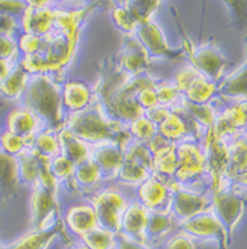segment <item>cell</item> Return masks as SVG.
<instances>
[{
	"label": "cell",
	"mask_w": 247,
	"mask_h": 249,
	"mask_svg": "<svg viewBox=\"0 0 247 249\" xmlns=\"http://www.w3.org/2000/svg\"><path fill=\"white\" fill-rule=\"evenodd\" d=\"M19 56V47L11 36L0 34V58L16 62Z\"/></svg>",
	"instance_id": "42"
},
{
	"label": "cell",
	"mask_w": 247,
	"mask_h": 249,
	"mask_svg": "<svg viewBox=\"0 0 247 249\" xmlns=\"http://www.w3.org/2000/svg\"><path fill=\"white\" fill-rule=\"evenodd\" d=\"M32 147V142L21 138L19 135H15L5 130L3 134H0V150H3L5 154L17 157L25 150Z\"/></svg>",
	"instance_id": "38"
},
{
	"label": "cell",
	"mask_w": 247,
	"mask_h": 249,
	"mask_svg": "<svg viewBox=\"0 0 247 249\" xmlns=\"http://www.w3.org/2000/svg\"><path fill=\"white\" fill-rule=\"evenodd\" d=\"M217 94L230 98H243L247 100V37H246V61L238 71L229 76L218 85Z\"/></svg>",
	"instance_id": "30"
},
{
	"label": "cell",
	"mask_w": 247,
	"mask_h": 249,
	"mask_svg": "<svg viewBox=\"0 0 247 249\" xmlns=\"http://www.w3.org/2000/svg\"><path fill=\"white\" fill-rule=\"evenodd\" d=\"M173 228V219L171 212H149L147 228H146V239L156 240L166 235Z\"/></svg>",
	"instance_id": "35"
},
{
	"label": "cell",
	"mask_w": 247,
	"mask_h": 249,
	"mask_svg": "<svg viewBox=\"0 0 247 249\" xmlns=\"http://www.w3.org/2000/svg\"><path fill=\"white\" fill-rule=\"evenodd\" d=\"M175 87L186 101L197 105L209 104L214 94H217L218 85L209 81L195 68L185 67L179 71L175 77Z\"/></svg>",
	"instance_id": "9"
},
{
	"label": "cell",
	"mask_w": 247,
	"mask_h": 249,
	"mask_svg": "<svg viewBox=\"0 0 247 249\" xmlns=\"http://www.w3.org/2000/svg\"><path fill=\"white\" fill-rule=\"evenodd\" d=\"M66 223L69 230L80 237L98 227L97 215L91 206H77L67 211Z\"/></svg>",
	"instance_id": "26"
},
{
	"label": "cell",
	"mask_w": 247,
	"mask_h": 249,
	"mask_svg": "<svg viewBox=\"0 0 247 249\" xmlns=\"http://www.w3.org/2000/svg\"><path fill=\"white\" fill-rule=\"evenodd\" d=\"M93 10V5L86 8L66 11L61 23L44 36H36L37 44L33 53L24 56L20 65L29 76L47 74L50 76L65 71L76 52L81 24Z\"/></svg>",
	"instance_id": "1"
},
{
	"label": "cell",
	"mask_w": 247,
	"mask_h": 249,
	"mask_svg": "<svg viewBox=\"0 0 247 249\" xmlns=\"http://www.w3.org/2000/svg\"><path fill=\"white\" fill-rule=\"evenodd\" d=\"M16 28H17V23L14 16L0 14V34L11 36Z\"/></svg>",
	"instance_id": "46"
},
{
	"label": "cell",
	"mask_w": 247,
	"mask_h": 249,
	"mask_svg": "<svg viewBox=\"0 0 247 249\" xmlns=\"http://www.w3.org/2000/svg\"><path fill=\"white\" fill-rule=\"evenodd\" d=\"M210 200H212L210 208L221 225L224 227L230 243L234 228L237 227L245 212L246 200L239 191V188L230 184H226L217 191L212 192Z\"/></svg>",
	"instance_id": "5"
},
{
	"label": "cell",
	"mask_w": 247,
	"mask_h": 249,
	"mask_svg": "<svg viewBox=\"0 0 247 249\" xmlns=\"http://www.w3.org/2000/svg\"><path fill=\"white\" fill-rule=\"evenodd\" d=\"M47 1H27V10L21 15V28L24 34L44 36L57 27L66 11L49 8Z\"/></svg>",
	"instance_id": "10"
},
{
	"label": "cell",
	"mask_w": 247,
	"mask_h": 249,
	"mask_svg": "<svg viewBox=\"0 0 247 249\" xmlns=\"http://www.w3.org/2000/svg\"><path fill=\"white\" fill-rule=\"evenodd\" d=\"M0 249H5V245H1V244H0Z\"/></svg>",
	"instance_id": "51"
},
{
	"label": "cell",
	"mask_w": 247,
	"mask_h": 249,
	"mask_svg": "<svg viewBox=\"0 0 247 249\" xmlns=\"http://www.w3.org/2000/svg\"><path fill=\"white\" fill-rule=\"evenodd\" d=\"M16 64H17V62H11L0 58V82L4 81L5 78L10 76V73L14 71V68Z\"/></svg>",
	"instance_id": "48"
},
{
	"label": "cell",
	"mask_w": 247,
	"mask_h": 249,
	"mask_svg": "<svg viewBox=\"0 0 247 249\" xmlns=\"http://www.w3.org/2000/svg\"><path fill=\"white\" fill-rule=\"evenodd\" d=\"M102 178H103V174L93 159H89L76 166L74 182L82 188H90L99 182Z\"/></svg>",
	"instance_id": "36"
},
{
	"label": "cell",
	"mask_w": 247,
	"mask_h": 249,
	"mask_svg": "<svg viewBox=\"0 0 247 249\" xmlns=\"http://www.w3.org/2000/svg\"><path fill=\"white\" fill-rule=\"evenodd\" d=\"M90 201L97 215L98 227L118 236L122 230V217L126 210L123 195L116 190L109 188L91 196Z\"/></svg>",
	"instance_id": "7"
},
{
	"label": "cell",
	"mask_w": 247,
	"mask_h": 249,
	"mask_svg": "<svg viewBox=\"0 0 247 249\" xmlns=\"http://www.w3.org/2000/svg\"><path fill=\"white\" fill-rule=\"evenodd\" d=\"M19 184L17 159L0 150V203H4L14 197L17 192Z\"/></svg>",
	"instance_id": "23"
},
{
	"label": "cell",
	"mask_w": 247,
	"mask_h": 249,
	"mask_svg": "<svg viewBox=\"0 0 247 249\" xmlns=\"http://www.w3.org/2000/svg\"><path fill=\"white\" fill-rule=\"evenodd\" d=\"M206 173L210 178V191L214 192L226 184L225 177L229 164V144L215 137L213 127L206 130L204 142Z\"/></svg>",
	"instance_id": "8"
},
{
	"label": "cell",
	"mask_w": 247,
	"mask_h": 249,
	"mask_svg": "<svg viewBox=\"0 0 247 249\" xmlns=\"http://www.w3.org/2000/svg\"><path fill=\"white\" fill-rule=\"evenodd\" d=\"M27 10V1H0V14L14 15L24 14V11Z\"/></svg>",
	"instance_id": "45"
},
{
	"label": "cell",
	"mask_w": 247,
	"mask_h": 249,
	"mask_svg": "<svg viewBox=\"0 0 247 249\" xmlns=\"http://www.w3.org/2000/svg\"><path fill=\"white\" fill-rule=\"evenodd\" d=\"M50 171H52L53 177L57 179V182L66 183V184L74 182L76 166L61 155H57L56 158L50 160Z\"/></svg>",
	"instance_id": "40"
},
{
	"label": "cell",
	"mask_w": 247,
	"mask_h": 249,
	"mask_svg": "<svg viewBox=\"0 0 247 249\" xmlns=\"http://www.w3.org/2000/svg\"><path fill=\"white\" fill-rule=\"evenodd\" d=\"M182 43H184L182 51L186 53L192 67L202 76L206 77L209 81L217 84L221 80L225 68L228 65V60L217 48L214 41L210 40L208 43L196 47L195 44L190 43L189 38L184 37Z\"/></svg>",
	"instance_id": "6"
},
{
	"label": "cell",
	"mask_w": 247,
	"mask_h": 249,
	"mask_svg": "<svg viewBox=\"0 0 247 249\" xmlns=\"http://www.w3.org/2000/svg\"><path fill=\"white\" fill-rule=\"evenodd\" d=\"M19 163L20 183L34 186L38 182V155L32 149H28L19 154L17 157Z\"/></svg>",
	"instance_id": "33"
},
{
	"label": "cell",
	"mask_w": 247,
	"mask_h": 249,
	"mask_svg": "<svg viewBox=\"0 0 247 249\" xmlns=\"http://www.w3.org/2000/svg\"><path fill=\"white\" fill-rule=\"evenodd\" d=\"M247 168V133L235 138L233 143L229 146V164L226 170V184L234 177L243 173ZM225 184V186H226Z\"/></svg>",
	"instance_id": "29"
},
{
	"label": "cell",
	"mask_w": 247,
	"mask_h": 249,
	"mask_svg": "<svg viewBox=\"0 0 247 249\" xmlns=\"http://www.w3.org/2000/svg\"><path fill=\"white\" fill-rule=\"evenodd\" d=\"M247 129V100L239 101L234 106L215 117L213 131L215 137L225 141L226 138H238Z\"/></svg>",
	"instance_id": "18"
},
{
	"label": "cell",
	"mask_w": 247,
	"mask_h": 249,
	"mask_svg": "<svg viewBox=\"0 0 247 249\" xmlns=\"http://www.w3.org/2000/svg\"><path fill=\"white\" fill-rule=\"evenodd\" d=\"M60 142V155L70 160L74 166L91 159V146L83 142L82 139L77 138L76 135L69 130L62 127L57 133Z\"/></svg>",
	"instance_id": "24"
},
{
	"label": "cell",
	"mask_w": 247,
	"mask_h": 249,
	"mask_svg": "<svg viewBox=\"0 0 247 249\" xmlns=\"http://www.w3.org/2000/svg\"><path fill=\"white\" fill-rule=\"evenodd\" d=\"M168 186L172 191L171 213L180 223L209 210L212 207V200L205 195L188 190L175 182H169Z\"/></svg>",
	"instance_id": "13"
},
{
	"label": "cell",
	"mask_w": 247,
	"mask_h": 249,
	"mask_svg": "<svg viewBox=\"0 0 247 249\" xmlns=\"http://www.w3.org/2000/svg\"><path fill=\"white\" fill-rule=\"evenodd\" d=\"M177 168L173 180L180 186L195 183L206 173V162L202 147L192 142H182L176 146Z\"/></svg>",
	"instance_id": "11"
},
{
	"label": "cell",
	"mask_w": 247,
	"mask_h": 249,
	"mask_svg": "<svg viewBox=\"0 0 247 249\" xmlns=\"http://www.w3.org/2000/svg\"><path fill=\"white\" fill-rule=\"evenodd\" d=\"M28 80V73L24 71V68L20 64H16L10 76L4 81L0 82V93L10 100H19L27 88Z\"/></svg>",
	"instance_id": "31"
},
{
	"label": "cell",
	"mask_w": 247,
	"mask_h": 249,
	"mask_svg": "<svg viewBox=\"0 0 247 249\" xmlns=\"http://www.w3.org/2000/svg\"><path fill=\"white\" fill-rule=\"evenodd\" d=\"M139 203L151 212H171L172 191L168 183L156 177H149L138 188Z\"/></svg>",
	"instance_id": "17"
},
{
	"label": "cell",
	"mask_w": 247,
	"mask_h": 249,
	"mask_svg": "<svg viewBox=\"0 0 247 249\" xmlns=\"http://www.w3.org/2000/svg\"><path fill=\"white\" fill-rule=\"evenodd\" d=\"M179 228L189 237L192 236L202 240H215L219 244V249H228V245L230 244L224 227L215 217L212 208L180 223Z\"/></svg>",
	"instance_id": "14"
},
{
	"label": "cell",
	"mask_w": 247,
	"mask_h": 249,
	"mask_svg": "<svg viewBox=\"0 0 247 249\" xmlns=\"http://www.w3.org/2000/svg\"><path fill=\"white\" fill-rule=\"evenodd\" d=\"M31 213L34 231H47L60 223L57 196L43 184L36 183L31 196Z\"/></svg>",
	"instance_id": "12"
},
{
	"label": "cell",
	"mask_w": 247,
	"mask_h": 249,
	"mask_svg": "<svg viewBox=\"0 0 247 249\" xmlns=\"http://www.w3.org/2000/svg\"><path fill=\"white\" fill-rule=\"evenodd\" d=\"M180 107L189 115L192 120L195 121L196 124L202 126L204 129L209 130L210 127H213L217 114H215V110L210 104L197 105V104H192L189 101H186L184 97L181 96Z\"/></svg>",
	"instance_id": "32"
},
{
	"label": "cell",
	"mask_w": 247,
	"mask_h": 249,
	"mask_svg": "<svg viewBox=\"0 0 247 249\" xmlns=\"http://www.w3.org/2000/svg\"><path fill=\"white\" fill-rule=\"evenodd\" d=\"M155 88H147V89H143L138 96H136V102H138V105L142 107L143 110H144V113L148 110H151V109H153L155 106H157V98H156V91H155Z\"/></svg>",
	"instance_id": "43"
},
{
	"label": "cell",
	"mask_w": 247,
	"mask_h": 249,
	"mask_svg": "<svg viewBox=\"0 0 247 249\" xmlns=\"http://www.w3.org/2000/svg\"><path fill=\"white\" fill-rule=\"evenodd\" d=\"M67 249H87L83 244H74V245H70Z\"/></svg>",
	"instance_id": "50"
},
{
	"label": "cell",
	"mask_w": 247,
	"mask_h": 249,
	"mask_svg": "<svg viewBox=\"0 0 247 249\" xmlns=\"http://www.w3.org/2000/svg\"><path fill=\"white\" fill-rule=\"evenodd\" d=\"M81 241L87 249H113L115 247V236L99 227L81 236Z\"/></svg>",
	"instance_id": "37"
},
{
	"label": "cell",
	"mask_w": 247,
	"mask_h": 249,
	"mask_svg": "<svg viewBox=\"0 0 247 249\" xmlns=\"http://www.w3.org/2000/svg\"><path fill=\"white\" fill-rule=\"evenodd\" d=\"M31 149L36 151L38 155L52 160L53 158L60 155V142H58L57 134H54V131L50 129L40 131L34 137Z\"/></svg>",
	"instance_id": "34"
},
{
	"label": "cell",
	"mask_w": 247,
	"mask_h": 249,
	"mask_svg": "<svg viewBox=\"0 0 247 249\" xmlns=\"http://www.w3.org/2000/svg\"><path fill=\"white\" fill-rule=\"evenodd\" d=\"M62 232L61 223L47 231H32L5 249H48L52 241Z\"/></svg>",
	"instance_id": "27"
},
{
	"label": "cell",
	"mask_w": 247,
	"mask_h": 249,
	"mask_svg": "<svg viewBox=\"0 0 247 249\" xmlns=\"http://www.w3.org/2000/svg\"><path fill=\"white\" fill-rule=\"evenodd\" d=\"M130 134L133 135L139 142L148 143L156 137L157 126L148 120L146 115H143L130 124Z\"/></svg>",
	"instance_id": "39"
},
{
	"label": "cell",
	"mask_w": 247,
	"mask_h": 249,
	"mask_svg": "<svg viewBox=\"0 0 247 249\" xmlns=\"http://www.w3.org/2000/svg\"><path fill=\"white\" fill-rule=\"evenodd\" d=\"M91 100V89L85 82L70 81L62 88V105L71 114L86 109L90 105Z\"/></svg>",
	"instance_id": "25"
},
{
	"label": "cell",
	"mask_w": 247,
	"mask_h": 249,
	"mask_svg": "<svg viewBox=\"0 0 247 249\" xmlns=\"http://www.w3.org/2000/svg\"><path fill=\"white\" fill-rule=\"evenodd\" d=\"M228 184L237 187V188H247V168L243 173H241L237 177H234Z\"/></svg>",
	"instance_id": "49"
},
{
	"label": "cell",
	"mask_w": 247,
	"mask_h": 249,
	"mask_svg": "<svg viewBox=\"0 0 247 249\" xmlns=\"http://www.w3.org/2000/svg\"><path fill=\"white\" fill-rule=\"evenodd\" d=\"M115 247L118 249H149L144 244H140V243H136L133 240H130L129 237H126L122 233L115 236Z\"/></svg>",
	"instance_id": "47"
},
{
	"label": "cell",
	"mask_w": 247,
	"mask_h": 249,
	"mask_svg": "<svg viewBox=\"0 0 247 249\" xmlns=\"http://www.w3.org/2000/svg\"><path fill=\"white\" fill-rule=\"evenodd\" d=\"M149 212L139 201H133L126 207L122 217V230L120 233L133 240L136 243L144 244L146 241V228H147Z\"/></svg>",
	"instance_id": "21"
},
{
	"label": "cell",
	"mask_w": 247,
	"mask_h": 249,
	"mask_svg": "<svg viewBox=\"0 0 247 249\" xmlns=\"http://www.w3.org/2000/svg\"><path fill=\"white\" fill-rule=\"evenodd\" d=\"M156 78L148 73L133 77L119 67L116 60L103 62L99 80L94 87L95 98L99 101L107 114L122 124H131L144 115L138 105L136 96L147 88H155Z\"/></svg>",
	"instance_id": "2"
},
{
	"label": "cell",
	"mask_w": 247,
	"mask_h": 249,
	"mask_svg": "<svg viewBox=\"0 0 247 249\" xmlns=\"http://www.w3.org/2000/svg\"><path fill=\"white\" fill-rule=\"evenodd\" d=\"M44 124L24 106H19L7 117V131L33 142L34 137L43 131Z\"/></svg>",
	"instance_id": "22"
},
{
	"label": "cell",
	"mask_w": 247,
	"mask_h": 249,
	"mask_svg": "<svg viewBox=\"0 0 247 249\" xmlns=\"http://www.w3.org/2000/svg\"><path fill=\"white\" fill-rule=\"evenodd\" d=\"M157 98V105L164 106V107H169L175 105L176 102L180 104L181 94L180 91L177 90L175 84H165V82H159L155 88Z\"/></svg>",
	"instance_id": "41"
},
{
	"label": "cell",
	"mask_w": 247,
	"mask_h": 249,
	"mask_svg": "<svg viewBox=\"0 0 247 249\" xmlns=\"http://www.w3.org/2000/svg\"><path fill=\"white\" fill-rule=\"evenodd\" d=\"M160 1H123L113 11L115 25L124 32L135 34L139 25L151 20Z\"/></svg>",
	"instance_id": "15"
},
{
	"label": "cell",
	"mask_w": 247,
	"mask_h": 249,
	"mask_svg": "<svg viewBox=\"0 0 247 249\" xmlns=\"http://www.w3.org/2000/svg\"><path fill=\"white\" fill-rule=\"evenodd\" d=\"M135 37L142 44L149 60L159 57L180 58L184 54V51H173L168 45L162 28L152 20L144 21L139 25L135 31Z\"/></svg>",
	"instance_id": "16"
},
{
	"label": "cell",
	"mask_w": 247,
	"mask_h": 249,
	"mask_svg": "<svg viewBox=\"0 0 247 249\" xmlns=\"http://www.w3.org/2000/svg\"><path fill=\"white\" fill-rule=\"evenodd\" d=\"M186 117L188 115L182 109H181V111L172 110L171 109L169 115L157 126V133L165 139H168V141L173 142V143L177 139L185 138L186 135L190 133L188 121L185 120Z\"/></svg>",
	"instance_id": "28"
},
{
	"label": "cell",
	"mask_w": 247,
	"mask_h": 249,
	"mask_svg": "<svg viewBox=\"0 0 247 249\" xmlns=\"http://www.w3.org/2000/svg\"><path fill=\"white\" fill-rule=\"evenodd\" d=\"M164 249H196V245L189 236L180 233L168 240Z\"/></svg>",
	"instance_id": "44"
},
{
	"label": "cell",
	"mask_w": 247,
	"mask_h": 249,
	"mask_svg": "<svg viewBox=\"0 0 247 249\" xmlns=\"http://www.w3.org/2000/svg\"><path fill=\"white\" fill-rule=\"evenodd\" d=\"M64 127L89 144L116 142L126 150L131 143V134L124 124L113 120L97 98L86 109L71 114Z\"/></svg>",
	"instance_id": "3"
},
{
	"label": "cell",
	"mask_w": 247,
	"mask_h": 249,
	"mask_svg": "<svg viewBox=\"0 0 247 249\" xmlns=\"http://www.w3.org/2000/svg\"><path fill=\"white\" fill-rule=\"evenodd\" d=\"M21 102V106L32 111L48 129L60 131L65 126L62 88L50 76H29Z\"/></svg>",
	"instance_id": "4"
},
{
	"label": "cell",
	"mask_w": 247,
	"mask_h": 249,
	"mask_svg": "<svg viewBox=\"0 0 247 249\" xmlns=\"http://www.w3.org/2000/svg\"><path fill=\"white\" fill-rule=\"evenodd\" d=\"M119 67L131 76H142L147 73V69L151 64L147 52L144 51L142 44L136 37H126L123 48L120 51L119 58L116 60Z\"/></svg>",
	"instance_id": "19"
},
{
	"label": "cell",
	"mask_w": 247,
	"mask_h": 249,
	"mask_svg": "<svg viewBox=\"0 0 247 249\" xmlns=\"http://www.w3.org/2000/svg\"><path fill=\"white\" fill-rule=\"evenodd\" d=\"M124 151L116 142H100L91 146V159L100 168L103 177H116L123 163Z\"/></svg>",
	"instance_id": "20"
}]
</instances>
